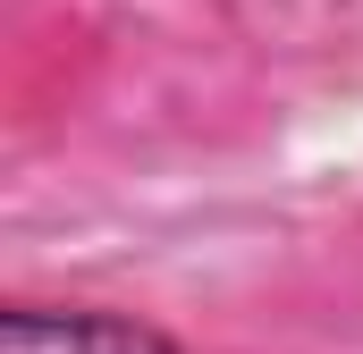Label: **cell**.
Wrapping results in <instances>:
<instances>
[{"label": "cell", "mask_w": 363, "mask_h": 354, "mask_svg": "<svg viewBox=\"0 0 363 354\" xmlns=\"http://www.w3.org/2000/svg\"><path fill=\"white\" fill-rule=\"evenodd\" d=\"M0 354H186V338L161 329L152 312H118V304H34V295H17L0 312Z\"/></svg>", "instance_id": "6da1fadb"}]
</instances>
